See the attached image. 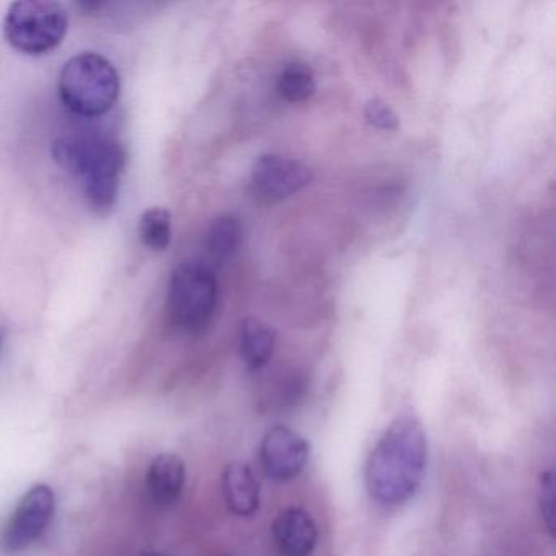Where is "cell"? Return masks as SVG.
<instances>
[{
	"mask_svg": "<svg viewBox=\"0 0 556 556\" xmlns=\"http://www.w3.org/2000/svg\"><path fill=\"white\" fill-rule=\"evenodd\" d=\"M56 509V497L48 484H37L22 497L2 533V546L21 552L43 535Z\"/></svg>",
	"mask_w": 556,
	"mask_h": 556,
	"instance_id": "obj_6",
	"label": "cell"
},
{
	"mask_svg": "<svg viewBox=\"0 0 556 556\" xmlns=\"http://www.w3.org/2000/svg\"><path fill=\"white\" fill-rule=\"evenodd\" d=\"M364 116H366L369 125L376 128L383 129V131H393L399 128L400 119L396 113L393 112L389 103L380 99H370L364 106Z\"/></svg>",
	"mask_w": 556,
	"mask_h": 556,
	"instance_id": "obj_17",
	"label": "cell"
},
{
	"mask_svg": "<svg viewBox=\"0 0 556 556\" xmlns=\"http://www.w3.org/2000/svg\"><path fill=\"white\" fill-rule=\"evenodd\" d=\"M54 161L83 185L87 203L97 213H109L118 200L125 152L115 139L99 135L58 139Z\"/></svg>",
	"mask_w": 556,
	"mask_h": 556,
	"instance_id": "obj_2",
	"label": "cell"
},
{
	"mask_svg": "<svg viewBox=\"0 0 556 556\" xmlns=\"http://www.w3.org/2000/svg\"><path fill=\"white\" fill-rule=\"evenodd\" d=\"M214 269L206 263H181L168 282L167 314L177 330L201 333L210 327L217 307Z\"/></svg>",
	"mask_w": 556,
	"mask_h": 556,
	"instance_id": "obj_4",
	"label": "cell"
},
{
	"mask_svg": "<svg viewBox=\"0 0 556 556\" xmlns=\"http://www.w3.org/2000/svg\"><path fill=\"white\" fill-rule=\"evenodd\" d=\"M317 90L314 71L301 61H292L279 74L278 92L291 103L305 102Z\"/></svg>",
	"mask_w": 556,
	"mask_h": 556,
	"instance_id": "obj_14",
	"label": "cell"
},
{
	"mask_svg": "<svg viewBox=\"0 0 556 556\" xmlns=\"http://www.w3.org/2000/svg\"><path fill=\"white\" fill-rule=\"evenodd\" d=\"M144 556H164V555H159V553H151V555H144Z\"/></svg>",
	"mask_w": 556,
	"mask_h": 556,
	"instance_id": "obj_18",
	"label": "cell"
},
{
	"mask_svg": "<svg viewBox=\"0 0 556 556\" xmlns=\"http://www.w3.org/2000/svg\"><path fill=\"white\" fill-rule=\"evenodd\" d=\"M223 491L227 506L237 516H252L260 506V484L247 464L227 465L223 475Z\"/></svg>",
	"mask_w": 556,
	"mask_h": 556,
	"instance_id": "obj_11",
	"label": "cell"
},
{
	"mask_svg": "<svg viewBox=\"0 0 556 556\" xmlns=\"http://www.w3.org/2000/svg\"><path fill=\"white\" fill-rule=\"evenodd\" d=\"M185 477H187V470L178 455H159L152 460L146 477L149 496L157 506H172L181 496Z\"/></svg>",
	"mask_w": 556,
	"mask_h": 556,
	"instance_id": "obj_10",
	"label": "cell"
},
{
	"mask_svg": "<svg viewBox=\"0 0 556 556\" xmlns=\"http://www.w3.org/2000/svg\"><path fill=\"white\" fill-rule=\"evenodd\" d=\"M66 9L51 0H22L9 9L4 37L12 48L30 56L56 50L67 34Z\"/></svg>",
	"mask_w": 556,
	"mask_h": 556,
	"instance_id": "obj_5",
	"label": "cell"
},
{
	"mask_svg": "<svg viewBox=\"0 0 556 556\" xmlns=\"http://www.w3.org/2000/svg\"><path fill=\"white\" fill-rule=\"evenodd\" d=\"M242 224L233 216H219L211 224L206 247L216 265H226L233 258L242 242Z\"/></svg>",
	"mask_w": 556,
	"mask_h": 556,
	"instance_id": "obj_13",
	"label": "cell"
},
{
	"mask_svg": "<svg viewBox=\"0 0 556 556\" xmlns=\"http://www.w3.org/2000/svg\"><path fill=\"white\" fill-rule=\"evenodd\" d=\"M540 513L546 529L555 535L556 513H555V478L552 471L540 475Z\"/></svg>",
	"mask_w": 556,
	"mask_h": 556,
	"instance_id": "obj_16",
	"label": "cell"
},
{
	"mask_svg": "<svg viewBox=\"0 0 556 556\" xmlns=\"http://www.w3.org/2000/svg\"><path fill=\"white\" fill-rule=\"evenodd\" d=\"M314 172L304 162L285 155H262L253 165L252 188L262 200L279 201L304 190Z\"/></svg>",
	"mask_w": 556,
	"mask_h": 556,
	"instance_id": "obj_7",
	"label": "cell"
},
{
	"mask_svg": "<svg viewBox=\"0 0 556 556\" xmlns=\"http://www.w3.org/2000/svg\"><path fill=\"white\" fill-rule=\"evenodd\" d=\"M122 84L115 66L99 53H83L64 64L60 97L74 115L97 118L115 106Z\"/></svg>",
	"mask_w": 556,
	"mask_h": 556,
	"instance_id": "obj_3",
	"label": "cell"
},
{
	"mask_svg": "<svg viewBox=\"0 0 556 556\" xmlns=\"http://www.w3.org/2000/svg\"><path fill=\"white\" fill-rule=\"evenodd\" d=\"M240 354L247 367L252 370L262 369L271 359L276 346V331L271 325L260 318H245L240 325Z\"/></svg>",
	"mask_w": 556,
	"mask_h": 556,
	"instance_id": "obj_12",
	"label": "cell"
},
{
	"mask_svg": "<svg viewBox=\"0 0 556 556\" xmlns=\"http://www.w3.org/2000/svg\"><path fill=\"white\" fill-rule=\"evenodd\" d=\"M428 444L418 419L400 416L380 438L367 462L366 484L372 500L386 506L415 496L425 477Z\"/></svg>",
	"mask_w": 556,
	"mask_h": 556,
	"instance_id": "obj_1",
	"label": "cell"
},
{
	"mask_svg": "<svg viewBox=\"0 0 556 556\" xmlns=\"http://www.w3.org/2000/svg\"><path fill=\"white\" fill-rule=\"evenodd\" d=\"M276 543L285 556H311L317 545V526L299 507L282 510L273 523Z\"/></svg>",
	"mask_w": 556,
	"mask_h": 556,
	"instance_id": "obj_9",
	"label": "cell"
},
{
	"mask_svg": "<svg viewBox=\"0 0 556 556\" xmlns=\"http://www.w3.org/2000/svg\"><path fill=\"white\" fill-rule=\"evenodd\" d=\"M139 237L152 252H164L172 240V216L164 207H152L142 214Z\"/></svg>",
	"mask_w": 556,
	"mask_h": 556,
	"instance_id": "obj_15",
	"label": "cell"
},
{
	"mask_svg": "<svg viewBox=\"0 0 556 556\" xmlns=\"http://www.w3.org/2000/svg\"><path fill=\"white\" fill-rule=\"evenodd\" d=\"M308 452L307 441L298 432L286 426H275L262 442L263 467L273 480H292L307 465Z\"/></svg>",
	"mask_w": 556,
	"mask_h": 556,
	"instance_id": "obj_8",
	"label": "cell"
}]
</instances>
